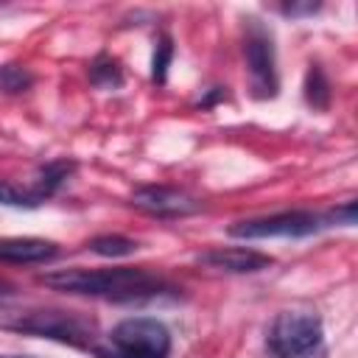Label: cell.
<instances>
[{
	"instance_id": "obj_7",
	"label": "cell",
	"mask_w": 358,
	"mask_h": 358,
	"mask_svg": "<svg viewBox=\"0 0 358 358\" xmlns=\"http://www.w3.org/2000/svg\"><path fill=\"white\" fill-rule=\"evenodd\" d=\"M131 204L154 218H185L201 210V204L179 190V187H168V185H143L131 193Z\"/></svg>"
},
{
	"instance_id": "obj_3",
	"label": "cell",
	"mask_w": 358,
	"mask_h": 358,
	"mask_svg": "<svg viewBox=\"0 0 358 358\" xmlns=\"http://www.w3.org/2000/svg\"><path fill=\"white\" fill-rule=\"evenodd\" d=\"M98 358H168L171 333L159 319L131 316L112 327L103 344L95 347Z\"/></svg>"
},
{
	"instance_id": "obj_6",
	"label": "cell",
	"mask_w": 358,
	"mask_h": 358,
	"mask_svg": "<svg viewBox=\"0 0 358 358\" xmlns=\"http://www.w3.org/2000/svg\"><path fill=\"white\" fill-rule=\"evenodd\" d=\"M243 59L249 73V87L255 98H274L277 95V56H274V39L266 25L257 20L246 22L243 34Z\"/></svg>"
},
{
	"instance_id": "obj_18",
	"label": "cell",
	"mask_w": 358,
	"mask_h": 358,
	"mask_svg": "<svg viewBox=\"0 0 358 358\" xmlns=\"http://www.w3.org/2000/svg\"><path fill=\"white\" fill-rule=\"evenodd\" d=\"M8 294H11V285L6 280H0V296H8Z\"/></svg>"
},
{
	"instance_id": "obj_17",
	"label": "cell",
	"mask_w": 358,
	"mask_h": 358,
	"mask_svg": "<svg viewBox=\"0 0 358 358\" xmlns=\"http://www.w3.org/2000/svg\"><path fill=\"white\" fill-rule=\"evenodd\" d=\"M316 11H319V3H285L282 6L285 17H308V14H316Z\"/></svg>"
},
{
	"instance_id": "obj_13",
	"label": "cell",
	"mask_w": 358,
	"mask_h": 358,
	"mask_svg": "<svg viewBox=\"0 0 358 358\" xmlns=\"http://www.w3.org/2000/svg\"><path fill=\"white\" fill-rule=\"evenodd\" d=\"M305 101L313 106V109H324L330 103V84L322 73L319 64H313L308 70V81H305Z\"/></svg>"
},
{
	"instance_id": "obj_14",
	"label": "cell",
	"mask_w": 358,
	"mask_h": 358,
	"mask_svg": "<svg viewBox=\"0 0 358 358\" xmlns=\"http://www.w3.org/2000/svg\"><path fill=\"white\" fill-rule=\"evenodd\" d=\"M34 84V76L20 64H3L0 67V92H25Z\"/></svg>"
},
{
	"instance_id": "obj_1",
	"label": "cell",
	"mask_w": 358,
	"mask_h": 358,
	"mask_svg": "<svg viewBox=\"0 0 358 358\" xmlns=\"http://www.w3.org/2000/svg\"><path fill=\"white\" fill-rule=\"evenodd\" d=\"M42 285L62 291V294H76V296H95L106 302H126V305H140V302H154L162 296H173L176 288L145 268H56L39 277Z\"/></svg>"
},
{
	"instance_id": "obj_11",
	"label": "cell",
	"mask_w": 358,
	"mask_h": 358,
	"mask_svg": "<svg viewBox=\"0 0 358 358\" xmlns=\"http://www.w3.org/2000/svg\"><path fill=\"white\" fill-rule=\"evenodd\" d=\"M90 81H92L95 87H101V90H117V87L123 84V70H120L117 59L101 53V56L92 62V67H90Z\"/></svg>"
},
{
	"instance_id": "obj_5",
	"label": "cell",
	"mask_w": 358,
	"mask_h": 358,
	"mask_svg": "<svg viewBox=\"0 0 358 358\" xmlns=\"http://www.w3.org/2000/svg\"><path fill=\"white\" fill-rule=\"evenodd\" d=\"M336 224L333 210L330 213H313V210H285V213H274V215H263V218H246V221H235L227 232L232 238H308L316 235L327 227Z\"/></svg>"
},
{
	"instance_id": "obj_15",
	"label": "cell",
	"mask_w": 358,
	"mask_h": 358,
	"mask_svg": "<svg viewBox=\"0 0 358 358\" xmlns=\"http://www.w3.org/2000/svg\"><path fill=\"white\" fill-rule=\"evenodd\" d=\"M0 204H8V207H25V210H34L39 207L31 187H22L17 182H8V179H0Z\"/></svg>"
},
{
	"instance_id": "obj_10",
	"label": "cell",
	"mask_w": 358,
	"mask_h": 358,
	"mask_svg": "<svg viewBox=\"0 0 358 358\" xmlns=\"http://www.w3.org/2000/svg\"><path fill=\"white\" fill-rule=\"evenodd\" d=\"M73 171H76V162L73 159H53V162L42 165L36 171L34 185H31V193H34L36 204H45L50 196H56V190L70 179Z\"/></svg>"
},
{
	"instance_id": "obj_4",
	"label": "cell",
	"mask_w": 358,
	"mask_h": 358,
	"mask_svg": "<svg viewBox=\"0 0 358 358\" xmlns=\"http://www.w3.org/2000/svg\"><path fill=\"white\" fill-rule=\"evenodd\" d=\"M266 347L274 358H324L322 319L308 310H282L268 324Z\"/></svg>"
},
{
	"instance_id": "obj_19",
	"label": "cell",
	"mask_w": 358,
	"mask_h": 358,
	"mask_svg": "<svg viewBox=\"0 0 358 358\" xmlns=\"http://www.w3.org/2000/svg\"><path fill=\"white\" fill-rule=\"evenodd\" d=\"M0 358H31V355H0Z\"/></svg>"
},
{
	"instance_id": "obj_9",
	"label": "cell",
	"mask_w": 358,
	"mask_h": 358,
	"mask_svg": "<svg viewBox=\"0 0 358 358\" xmlns=\"http://www.w3.org/2000/svg\"><path fill=\"white\" fill-rule=\"evenodd\" d=\"M56 255V243L45 238H0V260L6 263H48Z\"/></svg>"
},
{
	"instance_id": "obj_16",
	"label": "cell",
	"mask_w": 358,
	"mask_h": 358,
	"mask_svg": "<svg viewBox=\"0 0 358 358\" xmlns=\"http://www.w3.org/2000/svg\"><path fill=\"white\" fill-rule=\"evenodd\" d=\"M171 56H173L171 39H168V36H162V39H159V45H157V53H154V73H151V78H154V81H159V84L165 81V73H168Z\"/></svg>"
},
{
	"instance_id": "obj_12",
	"label": "cell",
	"mask_w": 358,
	"mask_h": 358,
	"mask_svg": "<svg viewBox=\"0 0 358 358\" xmlns=\"http://www.w3.org/2000/svg\"><path fill=\"white\" fill-rule=\"evenodd\" d=\"M87 246H90V252H95L101 257H126V255L137 252V241L123 238V235H98Z\"/></svg>"
},
{
	"instance_id": "obj_8",
	"label": "cell",
	"mask_w": 358,
	"mask_h": 358,
	"mask_svg": "<svg viewBox=\"0 0 358 358\" xmlns=\"http://www.w3.org/2000/svg\"><path fill=\"white\" fill-rule=\"evenodd\" d=\"M199 263L218 268V271H229V274H255L263 271L274 263V257L257 252V249H243V246H218L210 249L204 255H199Z\"/></svg>"
},
{
	"instance_id": "obj_2",
	"label": "cell",
	"mask_w": 358,
	"mask_h": 358,
	"mask_svg": "<svg viewBox=\"0 0 358 358\" xmlns=\"http://www.w3.org/2000/svg\"><path fill=\"white\" fill-rule=\"evenodd\" d=\"M0 330L22 333V336H39L48 341L70 344L78 350H92L101 344V333L95 319L78 313V310H62V308H39V305H0Z\"/></svg>"
}]
</instances>
